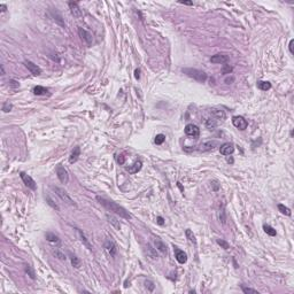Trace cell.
I'll use <instances>...</instances> for the list:
<instances>
[{
	"instance_id": "cell-1",
	"label": "cell",
	"mask_w": 294,
	"mask_h": 294,
	"mask_svg": "<svg viewBox=\"0 0 294 294\" xmlns=\"http://www.w3.org/2000/svg\"><path fill=\"white\" fill-rule=\"evenodd\" d=\"M97 200H98V202H99L100 205H102L108 212H113V213H115L116 215H120L121 217H123L125 220H130V218H131V215L129 214V212H126L125 208H123L122 206L117 205L116 202H114V201H111V200H107L106 198H102V197H100V195L97 197Z\"/></svg>"
},
{
	"instance_id": "cell-2",
	"label": "cell",
	"mask_w": 294,
	"mask_h": 294,
	"mask_svg": "<svg viewBox=\"0 0 294 294\" xmlns=\"http://www.w3.org/2000/svg\"><path fill=\"white\" fill-rule=\"evenodd\" d=\"M183 73L186 74L189 77H191V78L198 82H201V83L207 81V74L205 71H202V70L194 69V68H184Z\"/></svg>"
},
{
	"instance_id": "cell-3",
	"label": "cell",
	"mask_w": 294,
	"mask_h": 294,
	"mask_svg": "<svg viewBox=\"0 0 294 294\" xmlns=\"http://www.w3.org/2000/svg\"><path fill=\"white\" fill-rule=\"evenodd\" d=\"M52 189H53V191L56 193V195H58V197H59L62 201H65L67 205H69V206H71V207L77 206V205H76V202H75L73 199H71V197H70V195H69V194H68V193H67L63 189L58 187V186H53Z\"/></svg>"
},
{
	"instance_id": "cell-4",
	"label": "cell",
	"mask_w": 294,
	"mask_h": 294,
	"mask_svg": "<svg viewBox=\"0 0 294 294\" xmlns=\"http://www.w3.org/2000/svg\"><path fill=\"white\" fill-rule=\"evenodd\" d=\"M20 176H21V179L23 180V183L25 184V186H28V187L31 189L32 191L37 190V184H36V182L32 179V177H30L29 175H27L25 172H21Z\"/></svg>"
},
{
	"instance_id": "cell-5",
	"label": "cell",
	"mask_w": 294,
	"mask_h": 294,
	"mask_svg": "<svg viewBox=\"0 0 294 294\" xmlns=\"http://www.w3.org/2000/svg\"><path fill=\"white\" fill-rule=\"evenodd\" d=\"M56 175H58V178H59L60 182L62 184H67L69 182V175H68V171L66 170L65 167L58 166V168H56Z\"/></svg>"
},
{
	"instance_id": "cell-6",
	"label": "cell",
	"mask_w": 294,
	"mask_h": 294,
	"mask_svg": "<svg viewBox=\"0 0 294 294\" xmlns=\"http://www.w3.org/2000/svg\"><path fill=\"white\" fill-rule=\"evenodd\" d=\"M185 133L190 137L193 138H198L200 136V129L195 124H187L185 126Z\"/></svg>"
},
{
	"instance_id": "cell-7",
	"label": "cell",
	"mask_w": 294,
	"mask_h": 294,
	"mask_svg": "<svg viewBox=\"0 0 294 294\" xmlns=\"http://www.w3.org/2000/svg\"><path fill=\"white\" fill-rule=\"evenodd\" d=\"M105 249H106V252H107L111 257H114L116 254H117L116 245H115V243H114L113 240H110V239H107V240L105 241Z\"/></svg>"
},
{
	"instance_id": "cell-8",
	"label": "cell",
	"mask_w": 294,
	"mask_h": 294,
	"mask_svg": "<svg viewBox=\"0 0 294 294\" xmlns=\"http://www.w3.org/2000/svg\"><path fill=\"white\" fill-rule=\"evenodd\" d=\"M232 123L239 130H245L247 128V125H248L247 121L243 116H235V117L232 118Z\"/></svg>"
},
{
	"instance_id": "cell-9",
	"label": "cell",
	"mask_w": 294,
	"mask_h": 294,
	"mask_svg": "<svg viewBox=\"0 0 294 294\" xmlns=\"http://www.w3.org/2000/svg\"><path fill=\"white\" fill-rule=\"evenodd\" d=\"M78 35H79V37L88 45H92V43H93V37H92V35L88 31H86V30L83 29V28H78Z\"/></svg>"
},
{
	"instance_id": "cell-10",
	"label": "cell",
	"mask_w": 294,
	"mask_h": 294,
	"mask_svg": "<svg viewBox=\"0 0 294 294\" xmlns=\"http://www.w3.org/2000/svg\"><path fill=\"white\" fill-rule=\"evenodd\" d=\"M24 66L28 68V70H29L30 73L32 74V75H35V76H38V75H40L42 74V69L39 68V67L35 65L33 62H31V61H24Z\"/></svg>"
},
{
	"instance_id": "cell-11",
	"label": "cell",
	"mask_w": 294,
	"mask_h": 294,
	"mask_svg": "<svg viewBox=\"0 0 294 294\" xmlns=\"http://www.w3.org/2000/svg\"><path fill=\"white\" fill-rule=\"evenodd\" d=\"M228 61H229V56L226 54H223V53L215 54V55H213L210 58V62H213V63H220V65H223V63H226Z\"/></svg>"
},
{
	"instance_id": "cell-12",
	"label": "cell",
	"mask_w": 294,
	"mask_h": 294,
	"mask_svg": "<svg viewBox=\"0 0 294 294\" xmlns=\"http://www.w3.org/2000/svg\"><path fill=\"white\" fill-rule=\"evenodd\" d=\"M220 154H223V155L232 154V153L235 152V146H233V144H231V143H225V144H223V145L220 147Z\"/></svg>"
},
{
	"instance_id": "cell-13",
	"label": "cell",
	"mask_w": 294,
	"mask_h": 294,
	"mask_svg": "<svg viewBox=\"0 0 294 294\" xmlns=\"http://www.w3.org/2000/svg\"><path fill=\"white\" fill-rule=\"evenodd\" d=\"M174 250H175V257H176L177 261H178L179 263H182V264L186 263V261H187V255H186V253L182 249H178L177 247H175Z\"/></svg>"
},
{
	"instance_id": "cell-14",
	"label": "cell",
	"mask_w": 294,
	"mask_h": 294,
	"mask_svg": "<svg viewBox=\"0 0 294 294\" xmlns=\"http://www.w3.org/2000/svg\"><path fill=\"white\" fill-rule=\"evenodd\" d=\"M69 8H70V13H71V15H73L74 17H77V19H79V17H82V10L79 9V7H78V5L76 4V2H73V1H70L69 4Z\"/></svg>"
},
{
	"instance_id": "cell-15",
	"label": "cell",
	"mask_w": 294,
	"mask_h": 294,
	"mask_svg": "<svg viewBox=\"0 0 294 294\" xmlns=\"http://www.w3.org/2000/svg\"><path fill=\"white\" fill-rule=\"evenodd\" d=\"M217 146V143L216 141H206V143H202L200 146H199V151L200 152H207V151H212L215 147Z\"/></svg>"
},
{
	"instance_id": "cell-16",
	"label": "cell",
	"mask_w": 294,
	"mask_h": 294,
	"mask_svg": "<svg viewBox=\"0 0 294 294\" xmlns=\"http://www.w3.org/2000/svg\"><path fill=\"white\" fill-rule=\"evenodd\" d=\"M210 114H212V116H213V117H215L216 120H220V121H224V120L226 118V115H225L224 110L218 109V108H212V109H210Z\"/></svg>"
},
{
	"instance_id": "cell-17",
	"label": "cell",
	"mask_w": 294,
	"mask_h": 294,
	"mask_svg": "<svg viewBox=\"0 0 294 294\" xmlns=\"http://www.w3.org/2000/svg\"><path fill=\"white\" fill-rule=\"evenodd\" d=\"M143 168V163H141V161L140 160H138V161H136L134 163H133L132 166H130V167H126V171L129 172V174H137L138 171H140V169Z\"/></svg>"
},
{
	"instance_id": "cell-18",
	"label": "cell",
	"mask_w": 294,
	"mask_h": 294,
	"mask_svg": "<svg viewBox=\"0 0 294 294\" xmlns=\"http://www.w3.org/2000/svg\"><path fill=\"white\" fill-rule=\"evenodd\" d=\"M154 245H155V248L159 250V252H161L163 254H167V245L163 243L160 238H155Z\"/></svg>"
},
{
	"instance_id": "cell-19",
	"label": "cell",
	"mask_w": 294,
	"mask_h": 294,
	"mask_svg": "<svg viewBox=\"0 0 294 294\" xmlns=\"http://www.w3.org/2000/svg\"><path fill=\"white\" fill-rule=\"evenodd\" d=\"M79 155H81V148L77 146L74 148V151L71 152V154H70V157H69V162L73 164L75 162L78 160V157H79Z\"/></svg>"
},
{
	"instance_id": "cell-20",
	"label": "cell",
	"mask_w": 294,
	"mask_h": 294,
	"mask_svg": "<svg viewBox=\"0 0 294 294\" xmlns=\"http://www.w3.org/2000/svg\"><path fill=\"white\" fill-rule=\"evenodd\" d=\"M76 230H77V233H78V235H79V238H81V241H82V243H83V244H84V246H86V248H88V249H90V250L92 249V245L90 244V241H88V238H86V235H84V233L82 232V231H81V230H79V229H76Z\"/></svg>"
},
{
	"instance_id": "cell-21",
	"label": "cell",
	"mask_w": 294,
	"mask_h": 294,
	"mask_svg": "<svg viewBox=\"0 0 294 294\" xmlns=\"http://www.w3.org/2000/svg\"><path fill=\"white\" fill-rule=\"evenodd\" d=\"M146 252H147V255L151 257L152 260H157L159 255H157V253H156V249L152 247V245H151V244H147Z\"/></svg>"
},
{
	"instance_id": "cell-22",
	"label": "cell",
	"mask_w": 294,
	"mask_h": 294,
	"mask_svg": "<svg viewBox=\"0 0 294 294\" xmlns=\"http://www.w3.org/2000/svg\"><path fill=\"white\" fill-rule=\"evenodd\" d=\"M47 92H48V90L44 86H40V85H37L33 88V93L36 96H43V94H46Z\"/></svg>"
},
{
	"instance_id": "cell-23",
	"label": "cell",
	"mask_w": 294,
	"mask_h": 294,
	"mask_svg": "<svg viewBox=\"0 0 294 294\" xmlns=\"http://www.w3.org/2000/svg\"><path fill=\"white\" fill-rule=\"evenodd\" d=\"M45 237H46V240H48L50 243H59L60 240L59 237L55 235V233H53V232H47L45 235Z\"/></svg>"
},
{
	"instance_id": "cell-24",
	"label": "cell",
	"mask_w": 294,
	"mask_h": 294,
	"mask_svg": "<svg viewBox=\"0 0 294 294\" xmlns=\"http://www.w3.org/2000/svg\"><path fill=\"white\" fill-rule=\"evenodd\" d=\"M257 88H260V90H262V91H268V90L271 88V84H270L269 82L261 81L257 83Z\"/></svg>"
},
{
	"instance_id": "cell-25",
	"label": "cell",
	"mask_w": 294,
	"mask_h": 294,
	"mask_svg": "<svg viewBox=\"0 0 294 294\" xmlns=\"http://www.w3.org/2000/svg\"><path fill=\"white\" fill-rule=\"evenodd\" d=\"M206 126L208 129H214L217 126V120L215 117H209L206 120Z\"/></svg>"
},
{
	"instance_id": "cell-26",
	"label": "cell",
	"mask_w": 294,
	"mask_h": 294,
	"mask_svg": "<svg viewBox=\"0 0 294 294\" xmlns=\"http://www.w3.org/2000/svg\"><path fill=\"white\" fill-rule=\"evenodd\" d=\"M107 220H108V222H109L110 224H113L115 228L117 229V230H120L121 229V224H120V222H118L114 216H111V215H109V214H107Z\"/></svg>"
},
{
	"instance_id": "cell-27",
	"label": "cell",
	"mask_w": 294,
	"mask_h": 294,
	"mask_svg": "<svg viewBox=\"0 0 294 294\" xmlns=\"http://www.w3.org/2000/svg\"><path fill=\"white\" fill-rule=\"evenodd\" d=\"M185 235H186V238L189 239V241H191L192 244H197V239H195V235L194 233L192 232L190 229H187V230H185Z\"/></svg>"
},
{
	"instance_id": "cell-28",
	"label": "cell",
	"mask_w": 294,
	"mask_h": 294,
	"mask_svg": "<svg viewBox=\"0 0 294 294\" xmlns=\"http://www.w3.org/2000/svg\"><path fill=\"white\" fill-rule=\"evenodd\" d=\"M263 230H264V232L267 235H271V237H275V235H277L276 230L272 228V226H270V225H268V224H264V225H263Z\"/></svg>"
},
{
	"instance_id": "cell-29",
	"label": "cell",
	"mask_w": 294,
	"mask_h": 294,
	"mask_svg": "<svg viewBox=\"0 0 294 294\" xmlns=\"http://www.w3.org/2000/svg\"><path fill=\"white\" fill-rule=\"evenodd\" d=\"M24 270H25V272L28 273V276L31 279H36V273H35V270H33V268L31 265H25Z\"/></svg>"
},
{
	"instance_id": "cell-30",
	"label": "cell",
	"mask_w": 294,
	"mask_h": 294,
	"mask_svg": "<svg viewBox=\"0 0 294 294\" xmlns=\"http://www.w3.org/2000/svg\"><path fill=\"white\" fill-rule=\"evenodd\" d=\"M278 209H279V212L281 214H284V215H286V216H291V209L288 208V207H286V206H284V205H281V203H279L278 205Z\"/></svg>"
},
{
	"instance_id": "cell-31",
	"label": "cell",
	"mask_w": 294,
	"mask_h": 294,
	"mask_svg": "<svg viewBox=\"0 0 294 294\" xmlns=\"http://www.w3.org/2000/svg\"><path fill=\"white\" fill-rule=\"evenodd\" d=\"M164 140H166V136L160 133V134H157V136L155 137L154 141H155V144H156V145H161V144L164 143Z\"/></svg>"
},
{
	"instance_id": "cell-32",
	"label": "cell",
	"mask_w": 294,
	"mask_h": 294,
	"mask_svg": "<svg viewBox=\"0 0 294 294\" xmlns=\"http://www.w3.org/2000/svg\"><path fill=\"white\" fill-rule=\"evenodd\" d=\"M53 254H54V256L55 257H58L59 260H61V261H66V255L62 253V252H60L59 249H55V250H53Z\"/></svg>"
},
{
	"instance_id": "cell-33",
	"label": "cell",
	"mask_w": 294,
	"mask_h": 294,
	"mask_svg": "<svg viewBox=\"0 0 294 294\" xmlns=\"http://www.w3.org/2000/svg\"><path fill=\"white\" fill-rule=\"evenodd\" d=\"M216 241H217V244L220 245L222 248H224V249H229V248H230V245H229V243H226L225 240H223V239H217Z\"/></svg>"
},
{
	"instance_id": "cell-34",
	"label": "cell",
	"mask_w": 294,
	"mask_h": 294,
	"mask_svg": "<svg viewBox=\"0 0 294 294\" xmlns=\"http://www.w3.org/2000/svg\"><path fill=\"white\" fill-rule=\"evenodd\" d=\"M71 264L75 267V268H79V265H81V261H79V258L77 256H71Z\"/></svg>"
},
{
	"instance_id": "cell-35",
	"label": "cell",
	"mask_w": 294,
	"mask_h": 294,
	"mask_svg": "<svg viewBox=\"0 0 294 294\" xmlns=\"http://www.w3.org/2000/svg\"><path fill=\"white\" fill-rule=\"evenodd\" d=\"M232 73V67H230L229 65H224V67L222 68V74L224 75H228V74Z\"/></svg>"
},
{
	"instance_id": "cell-36",
	"label": "cell",
	"mask_w": 294,
	"mask_h": 294,
	"mask_svg": "<svg viewBox=\"0 0 294 294\" xmlns=\"http://www.w3.org/2000/svg\"><path fill=\"white\" fill-rule=\"evenodd\" d=\"M12 109H13V105H12V103H9V102L4 103V106H2V110H4L5 113H9Z\"/></svg>"
},
{
	"instance_id": "cell-37",
	"label": "cell",
	"mask_w": 294,
	"mask_h": 294,
	"mask_svg": "<svg viewBox=\"0 0 294 294\" xmlns=\"http://www.w3.org/2000/svg\"><path fill=\"white\" fill-rule=\"evenodd\" d=\"M145 286H146V288H148V291H154V288H155V286H154V283L153 281H151V280H146L145 281Z\"/></svg>"
},
{
	"instance_id": "cell-38",
	"label": "cell",
	"mask_w": 294,
	"mask_h": 294,
	"mask_svg": "<svg viewBox=\"0 0 294 294\" xmlns=\"http://www.w3.org/2000/svg\"><path fill=\"white\" fill-rule=\"evenodd\" d=\"M46 200H47V202H48V205H50V206L53 207V208H54V209H56V210H59V206H58L56 203H54V202H53V200H52L48 195H46Z\"/></svg>"
},
{
	"instance_id": "cell-39",
	"label": "cell",
	"mask_w": 294,
	"mask_h": 294,
	"mask_svg": "<svg viewBox=\"0 0 294 294\" xmlns=\"http://www.w3.org/2000/svg\"><path fill=\"white\" fill-rule=\"evenodd\" d=\"M220 220H222V223H223V224H225V222H226V217H225V210H224V208H222V209H220Z\"/></svg>"
},
{
	"instance_id": "cell-40",
	"label": "cell",
	"mask_w": 294,
	"mask_h": 294,
	"mask_svg": "<svg viewBox=\"0 0 294 294\" xmlns=\"http://www.w3.org/2000/svg\"><path fill=\"white\" fill-rule=\"evenodd\" d=\"M243 292L244 293H252V294H258L256 290L254 288H249V287H243Z\"/></svg>"
},
{
	"instance_id": "cell-41",
	"label": "cell",
	"mask_w": 294,
	"mask_h": 294,
	"mask_svg": "<svg viewBox=\"0 0 294 294\" xmlns=\"http://www.w3.org/2000/svg\"><path fill=\"white\" fill-rule=\"evenodd\" d=\"M9 86L13 88H20V83L14 81V79H10V81H9Z\"/></svg>"
},
{
	"instance_id": "cell-42",
	"label": "cell",
	"mask_w": 294,
	"mask_h": 294,
	"mask_svg": "<svg viewBox=\"0 0 294 294\" xmlns=\"http://www.w3.org/2000/svg\"><path fill=\"white\" fill-rule=\"evenodd\" d=\"M117 162L120 163V164H124V162H125V156H124V155H123V154L118 155Z\"/></svg>"
},
{
	"instance_id": "cell-43",
	"label": "cell",
	"mask_w": 294,
	"mask_h": 294,
	"mask_svg": "<svg viewBox=\"0 0 294 294\" xmlns=\"http://www.w3.org/2000/svg\"><path fill=\"white\" fill-rule=\"evenodd\" d=\"M156 222H157V224H159V225H163V224H164V220L162 218L161 216H157V218H156Z\"/></svg>"
},
{
	"instance_id": "cell-44",
	"label": "cell",
	"mask_w": 294,
	"mask_h": 294,
	"mask_svg": "<svg viewBox=\"0 0 294 294\" xmlns=\"http://www.w3.org/2000/svg\"><path fill=\"white\" fill-rule=\"evenodd\" d=\"M293 44H294V40H293V39H291V42H290V45H288L291 54H294V52H293Z\"/></svg>"
},
{
	"instance_id": "cell-45",
	"label": "cell",
	"mask_w": 294,
	"mask_h": 294,
	"mask_svg": "<svg viewBox=\"0 0 294 294\" xmlns=\"http://www.w3.org/2000/svg\"><path fill=\"white\" fill-rule=\"evenodd\" d=\"M134 77H136V79H139L140 78V70L139 69H136V70H134Z\"/></svg>"
},
{
	"instance_id": "cell-46",
	"label": "cell",
	"mask_w": 294,
	"mask_h": 294,
	"mask_svg": "<svg viewBox=\"0 0 294 294\" xmlns=\"http://www.w3.org/2000/svg\"><path fill=\"white\" fill-rule=\"evenodd\" d=\"M180 4H184V5H190V6L193 5V2H192V1H182Z\"/></svg>"
},
{
	"instance_id": "cell-47",
	"label": "cell",
	"mask_w": 294,
	"mask_h": 294,
	"mask_svg": "<svg viewBox=\"0 0 294 294\" xmlns=\"http://www.w3.org/2000/svg\"><path fill=\"white\" fill-rule=\"evenodd\" d=\"M232 81H233V77H232V78H226V79H225L226 84H231V82Z\"/></svg>"
},
{
	"instance_id": "cell-48",
	"label": "cell",
	"mask_w": 294,
	"mask_h": 294,
	"mask_svg": "<svg viewBox=\"0 0 294 294\" xmlns=\"http://www.w3.org/2000/svg\"><path fill=\"white\" fill-rule=\"evenodd\" d=\"M0 8H1V12H5L6 10V6L5 5H0Z\"/></svg>"
},
{
	"instance_id": "cell-49",
	"label": "cell",
	"mask_w": 294,
	"mask_h": 294,
	"mask_svg": "<svg viewBox=\"0 0 294 294\" xmlns=\"http://www.w3.org/2000/svg\"><path fill=\"white\" fill-rule=\"evenodd\" d=\"M1 75H5V69H4V66H1Z\"/></svg>"
}]
</instances>
